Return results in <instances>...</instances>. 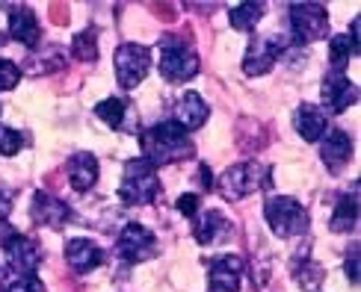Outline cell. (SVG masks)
<instances>
[{
  "mask_svg": "<svg viewBox=\"0 0 361 292\" xmlns=\"http://www.w3.org/2000/svg\"><path fill=\"white\" fill-rule=\"evenodd\" d=\"M6 292H48V289H44V284L36 278V274H24V278L9 281Z\"/></svg>",
  "mask_w": 361,
  "mask_h": 292,
  "instance_id": "f546056e",
  "label": "cell"
},
{
  "mask_svg": "<svg viewBox=\"0 0 361 292\" xmlns=\"http://www.w3.org/2000/svg\"><path fill=\"white\" fill-rule=\"evenodd\" d=\"M240 274H243V260L234 254L216 257L210 263V274H207V286L210 292H237L240 289Z\"/></svg>",
  "mask_w": 361,
  "mask_h": 292,
  "instance_id": "4fadbf2b",
  "label": "cell"
},
{
  "mask_svg": "<svg viewBox=\"0 0 361 292\" xmlns=\"http://www.w3.org/2000/svg\"><path fill=\"white\" fill-rule=\"evenodd\" d=\"M157 195H160L157 168L142 157L128 160L122 183H118V201L128 207H145V204H154Z\"/></svg>",
  "mask_w": 361,
  "mask_h": 292,
  "instance_id": "7a4b0ae2",
  "label": "cell"
},
{
  "mask_svg": "<svg viewBox=\"0 0 361 292\" xmlns=\"http://www.w3.org/2000/svg\"><path fill=\"white\" fill-rule=\"evenodd\" d=\"M347 278L353 281V286L358 284V245H353L347 254Z\"/></svg>",
  "mask_w": 361,
  "mask_h": 292,
  "instance_id": "1f68e13d",
  "label": "cell"
},
{
  "mask_svg": "<svg viewBox=\"0 0 361 292\" xmlns=\"http://www.w3.org/2000/svg\"><path fill=\"white\" fill-rule=\"evenodd\" d=\"M199 174H202V186H204V189H214V174H210L207 165L199 168Z\"/></svg>",
  "mask_w": 361,
  "mask_h": 292,
  "instance_id": "836d02e7",
  "label": "cell"
},
{
  "mask_svg": "<svg viewBox=\"0 0 361 292\" xmlns=\"http://www.w3.org/2000/svg\"><path fill=\"white\" fill-rule=\"evenodd\" d=\"M21 145H24V139L18 130L0 127V157H15V153L21 151Z\"/></svg>",
  "mask_w": 361,
  "mask_h": 292,
  "instance_id": "83f0119b",
  "label": "cell"
},
{
  "mask_svg": "<svg viewBox=\"0 0 361 292\" xmlns=\"http://www.w3.org/2000/svg\"><path fill=\"white\" fill-rule=\"evenodd\" d=\"M199 204H202L199 195H192V192H190V195H180V198H178V212H184V216L192 219L195 212H199Z\"/></svg>",
  "mask_w": 361,
  "mask_h": 292,
  "instance_id": "4dcf8cb0",
  "label": "cell"
},
{
  "mask_svg": "<svg viewBox=\"0 0 361 292\" xmlns=\"http://www.w3.org/2000/svg\"><path fill=\"white\" fill-rule=\"evenodd\" d=\"M148 68H152V53H148L145 44H118L116 48V80L122 89H137Z\"/></svg>",
  "mask_w": 361,
  "mask_h": 292,
  "instance_id": "8992f818",
  "label": "cell"
},
{
  "mask_svg": "<svg viewBox=\"0 0 361 292\" xmlns=\"http://www.w3.org/2000/svg\"><path fill=\"white\" fill-rule=\"evenodd\" d=\"M21 80V68L12 63V59H0V91L15 89Z\"/></svg>",
  "mask_w": 361,
  "mask_h": 292,
  "instance_id": "f1b7e54d",
  "label": "cell"
},
{
  "mask_svg": "<svg viewBox=\"0 0 361 292\" xmlns=\"http://www.w3.org/2000/svg\"><path fill=\"white\" fill-rule=\"evenodd\" d=\"M6 289H9V272L0 266V292H6Z\"/></svg>",
  "mask_w": 361,
  "mask_h": 292,
  "instance_id": "e575fe53",
  "label": "cell"
},
{
  "mask_svg": "<svg viewBox=\"0 0 361 292\" xmlns=\"http://www.w3.org/2000/svg\"><path fill=\"white\" fill-rule=\"evenodd\" d=\"M68 180L74 192H89L98 183V160L92 153H74L68 160Z\"/></svg>",
  "mask_w": 361,
  "mask_h": 292,
  "instance_id": "ffe728a7",
  "label": "cell"
},
{
  "mask_svg": "<svg viewBox=\"0 0 361 292\" xmlns=\"http://www.w3.org/2000/svg\"><path fill=\"white\" fill-rule=\"evenodd\" d=\"M95 115L107 125L110 130H118L125 125V115H128V103L122 98H104L98 106H95Z\"/></svg>",
  "mask_w": 361,
  "mask_h": 292,
  "instance_id": "cb8c5ba5",
  "label": "cell"
},
{
  "mask_svg": "<svg viewBox=\"0 0 361 292\" xmlns=\"http://www.w3.org/2000/svg\"><path fill=\"white\" fill-rule=\"evenodd\" d=\"M160 74L169 83H187L199 74V56L184 39L178 36L160 39Z\"/></svg>",
  "mask_w": 361,
  "mask_h": 292,
  "instance_id": "277c9868",
  "label": "cell"
},
{
  "mask_svg": "<svg viewBox=\"0 0 361 292\" xmlns=\"http://www.w3.org/2000/svg\"><path fill=\"white\" fill-rule=\"evenodd\" d=\"M27 63H39V65H33V68H27L30 74H54V71H59L66 63H68V56H66V51L63 48H56V44H48L44 51H33L30 53V59Z\"/></svg>",
  "mask_w": 361,
  "mask_h": 292,
  "instance_id": "7402d4cb",
  "label": "cell"
},
{
  "mask_svg": "<svg viewBox=\"0 0 361 292\" xmlns=\"http://www.w3.org/2000/svg\"><path fill=\"white\" fill-rule=\"evenodd\" d=\"M15 236H18V230H15L4 216H0V248H6V245H9Z\"/></svg>",
  "mask_w": 361,
  "mask_h": 292,
  "instance_id": "d6a6232c",
  "label": "cell"
},
{
  "mask_svg": "<svg viewBox=\"0 0 361 292\" xmlns=\"http://www.w3.org/2000/svg\"><path fill=\"white\" fill-rule=\"evenodd\" d=\"M296 284L302 286V289H308V292H317L320 286H323V269L317 266V263H311V260H299L296 263Z\"/></svg>",
  "mask_w": 361,
  "mask_h": 292,
  "instance_id": "4316f807",
  "label": "cell"
},
{
  "mask_svg": "<svg viewBox=\"0 0 361 292\" xmlns=\"http://www.w3.org/2000/svg\"><path fill=\"white\" fill-rule=\"evenodd\" d=\"M267 177H269V168H264L261 163H237L214 183V186L222 192V198L240 201V198H246L252 192H258L261 186H267L269 183Z\"/></svg>",
  "mask_w": 361,
  "mask_h": 292,
  "instance_id": "5b68a950",
  "label": "cell"
},
{
  "mask_svg": "<svg viewBox=\"0 0 361 292\" xmlns=\"http://www.w3.org/2000/svg\"><path fill=\"white\" fill-rule=\"evenodd\" d=\"M264 4H255V0H249V4H240V6H234L231 9V27L234 30H243V33H246V30H255V27H258L261 24V18H264Z\"/></svg>",
  "mask_w": 361,
  "mask_h": 292,
  "instance_id": "603a6c76",
  "label": "cell"
},
{
  "mask_svg": "<svg viewBox=\"0 0 361 292\" xmlns=\"http://www.w3.org/2000/svg\"><path fill=\"white\" fill-rule=\"evenodd\" d=\"M9 36L24 44V48H39V42H42V27H39V18L33 15V9H27V6H15L12 15H9Z\"/></svg>",
  "mask_w": 361,
  "mask_h": 292,
  "instance_id": "2e32d148",
  "label": "cell"
},
{
  "mask_svg": "<svg viewBox=\"0 0 361 292\" xmlns=\"http://www.w3.org/2000/svg\"><path fill=\"white\" fill-rule=\"evenodd\" d=\"M118 257L128 263H145V260L157 257V236L140 222H130L122 227V234L116 239Z\"/></svg>",
  "mask_w": 361,
  "mask_h": 292,
  "instance_id": "52a82bcc",
  "label": "cell"
},
{
  "mask_svg": "<svg viewBox=\"0 0 361 292\" xmlns=\"http://www.w3.org/2000/svg\"><path fill=\"white\" fill-rule=\"evenodd\" d=\"M320 95H323V103L329 113H343L358 101V89H355V83L347 80V74L332 71V74H326Z\"/></svg>",
  "mask_w": 361,
  "mask_h": 292,
  "instance_id": "7c38bea8",
  "label": "cell"
},
{
  "mask_svg": "<svg viewBox=\"0 0 361 292\" xmlns=\"http://www.w3.org/2000/svg\"><path fill=\"white\" fill-rule=\"evenodd\" d=\"M30 216L39 227H51V230H59L66 227L68 219H71V207L59 198L48 195V192H36L33 195V204H30Z\"/></svg>",
  "mask_w": 361,
  "mask_h": 292,
  "instance_id": "30bf717a",
  "label": "cell"
},
{
  "mask_svg": "<svg viewBox=\"0 0 361 292\" xmlns=\"http://www.w3.org/2000/svg\"><path fill=\"white\" fill-rule=\"evenodd\" d=\"M293 125H296V133L302 136L305 142H317V139H323V133L329 127V118H326V113L320 110V106L302 103L293 115Z\"/></svg>",
  "mask_w": 361,
  "mask_h": 292,
  "instance_id": "d6986e66",
  "label": "cell"
},
{
  "mask_svg": "<svg viewBox=\"0 0 361 292\" xmlns=\"http://www.w3.org/2000/svg\"><path fill=\"white\" fill-rule=\"evenodd\" d=\"M6 266L15 274H18V278H24V274H33L42 266V248H39V242L18 234V236H15L6 245Z\"/></svg>",
  "mask_w": 361,
  "mask_h": 292,
  "instance_id": "8fae6325",
  "label": "cell"
},
{
  "mask_svg": "<svg viewBox=\"0 0 361 292\" xmlns=\"http://www.w3.org/2000/svg\"><path fill=\"white\" fill-rule=\"evenodd\" d=\"M71 56L78 59V63H95V59H98L95 30H83V33L74 36V42H71Z\"/></svg>",
  "mask_w": 361,
  "mask_h": 292,
  "instance_id": "484cf974",
  "label": "cell"
},
{
  "mask_svg": "<svg viewBox=\"0 0 361 292\" xmlns=\"http://www.w3.org/2000/svg\"><path fill=\"white\" fill-rule=\"evenodd\" d=\"M140 148H142V160H148L154 168L178 163V160H190L195 153L190 133L184 127H178L175 121H160V125L142 130Z\"/></svg>",
  "mask_w": 361,
  "mask_h": 292,
  "instance_id": "6da1fadb",
  "label": "cell"
},
{
  "mask_svg": "<svg viewBox=\"0 0 361 292\" xmlns=\"http://www.w3.org/2000/svg\"><path fill=\"white\" fill-rule=\"evenodd\" d=\"M284 53V42L276 36H264V39H252L249 51L243 56V74L246 77H264L273 71L279 63V56Z\"/></svg>",
  "mask_w": 361,
  "mask_h": 292,
  "instance_id": "9c48e42d",
  "label": "cell"
},
{
  "mask_svg": "<svg viewBox=\"0 0 361 292\" xmlns=\"http://www.w3.org/2000/svg\"><path fill=\"white\" fill-rule=\"evenodd\" d=\"M353 53H358V51H355V44L350 42V36H332L329 39V63H332V71L343 74V68H347Z\"/></svg>",
  "mask_w": 361,
  "mask_h": 292,
  "instance_id": "d4e9b609",
  "label": "cell"
},
{
  "mask_svg": "<svg viewBox=\"0 0 361 292\" xmlns=\"http://www.w3.org/2000/svg\"><path fill=\"white\" fill-rule=\"evenodd\" d=\"M66 263L74 274H86V272H92L104 263V251L98 248V245L92 239H68L66 245Z\"/></svg>",
  "mask_w": 361,
  "mask_h": 292,
  "instance_id": "5bb4252c",
  "label": "cell"
},
{
  "mask_svg": "<svg viewBox=\"0 0 361 292\" xmlns=\"http://www.w3.org/2000/svg\"><path fill=\"white\" fill-rule=\"evenodd\" d=\"M264 216L273 227V234L281 239L302 236L308 230V210L290 195H273L264 204Z\"/></svg>",
  "mask_w": 361,
  "mask_h": 292,
  "instance_id": "3957f363",
  "label": "cell"
},
{
  "mask_svg": "<svg viewBox=\"0 0 361 292\" xmlns=\"http://www.w3.org/2000/svg\"><path fill=\"white\" fill-rule=\"evenodd\" d=\"M207 103L195 95V91H184V95L178 98V103H175V125L178 127H184L187 133L190 130H199L204 121H207Z\"/></svg>",
  "mask_w": 361,
  "mask_h": 292,
  "instance_id": "ac0fdd59",
  "label": "cell"
},
{
  "mask_svg": "<svg viewBox=\"0 0 361 292\" xmlns=\"http://www.w3.org/2000/svg\"><path fill=\"white\" fill-rule=\"evenodd\" d=\"M320 157H323V163H326L329 172L338 174L341 168L350 163V157H353V139H350V133H343V130H329V133H323Z\"/></svg>",
  "mask_w": 361,
  "mask_h": 292,
  "instance_id": "9a60e30c",
  "label": "cell"
},
{
  "mask_svg": "<svg viewBox=\"0 0 361 292\" xmlns=\"http://www.w3.org/2000/svg\"><path fill=\"white\" fill-rule=\"evenodd\" d=\"M290 30L296 42H320L329 36V12L320 4H293L290 6Z\"/></svg>",
  "mask_w": 361,
  "mask_h": 292,
  "instance_id": "ba28073f",
  "label": "cell"
},
{
  "mask_svg": "<svg viewBox=\"0 0 361 292\" xmlns=\"http://www.w3.org/2000/svg\"><path fill=\"white\" fill-rule=\"evenodd\" d=\"M231 230V222L219 210H204L192 216V236L199 245H214Z\"/></svg>",
  "mask_w": 361,
  "mask_h": 292,
  "instance_id": "e0dca14e",
  "label": "cell"
},
{
  "mask_svg": "<svg viewBox=\"0 0 361 292\" xmlns=\"http://www.w3.org/2000/svg\"><path fill=\"white\" fill-rule=\"evenodd\" d=\"M358 224V198L355 195H341L335 212H332V230L335 234H343V230H353Z\"/></svg>",
  "mask_w": 361,
  "mask_h": 292,
  "instance_id": "44dd1931",
  "label": "cell"
}]
</instances>
